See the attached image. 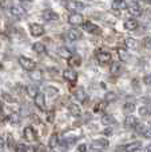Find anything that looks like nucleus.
I'll return each mask as SVG.
<instances>
[{
	"label": "nucleus",
	"mask_w": 151,
	"mask_h": 152,
	"mask_svg": "<svg viewBox=\"0 0 151 152\" xmlns=\"http://www.w3.org/2000/svg\"><path fill=\"white\" fill-rule=\"evenodd\" d=\"M149 127H150V128H151V121H150V126H149Z\"/></svg>",
	"instance_id": "42"
},
{
	"label": "nucleus",
	"mask_w": 151,
	"mask_h": 152,
	"mask_svg": "<svg viewBox=\"0 0 151 152\" xmlns=\"http://www.w3.org/2000/svg\"><path fill=\"white\" fill-rule=\"evenodd\" d=\"M83 28H84V31L90 32V34H100V28H99L96 24L91 23V21H84Z\"/></svg>",
	"instance_id": "11"
},
{
	"label": "nucleus",
	"mask_w": 151,
	"mask_h": 152,
	"mask_svg": "<svg viewBox=\"0 0 151 152\" xmlns=\"http://www.w3.org/2000/svg\"><path fill=\"white\" fill-rule=\"evenodd\" d=\"M118 55H119L120 60H126V59H127V53H126V50H123V48H119V50H118Z\"/></svg>",
	"instance_id": "31"
},
{
	"label": "nucleus",
	"mask_w": 151,
	"mask_h": 152,
	"mask_svg": "<svg viewBox=\"0 0 151 152\" xmlns=\"http://www.w3.org/2000/svg\"><path fill=\"white\" fill-rule=\"evenodd\" d=\"M34 152H45V147L43 144H39L37 147H35Z\"/></svg>",
	"instance_id": "35"
},
{
	"label": "nucleus",
	"mask_w": 151,
	"mask_h": 152,
	"mask_svg": "<svg viewBox=\"0 0 151 152\" xmlns=\"http://www.w3.org/2000/svg\"><path fill=\"white\" fill-rule=\"evenodd\" d=\"M68 23L72 26H80V24H84V18L79 12H72L68 16Z\"/></svg>",
	"instance_id": "4"
},
{
	"label": "nucleus",
	"mask_w": 151,
	"mask_h": 152,
	"mask_svg": "<svg viewBox=\"0 0 151 152\" xmlns=\"http://www.w3.org/2000/svg\"><path fill=\"white\" fill-rule=\"evenodd\" d=\"M7 147L8 148H15V144H13V137H12V135L11 134H8V136H7Z\"/></svg>",
	"instance_id": "30"
},
{
	"label": "nucleus",
	"mask_w": 151,
	"mask_h": 152,
	"mask_svg": "<svg viewBox=\"0 0 151 152\" xmlns=\"http://www.w3.org/2000/svg\"><path fill=\"white\" fill-rule=\"evenodd\" d=\"M24 137H26L28 142H34V140H36L37 135L32 127H26V128H24Z\"/></svg>",
	"instance_id": "12"
},
{
	"label": "nucleus",
	"mask_w": 151,
	"mask_h": 152,
	"mask_svg": "<svg viewBox=\"0 0 151 152\" xmlns=\"http://www.w3.org/2000/svg\"><path fill=\"white\" fill-rule=\"evenodd\" d=\"M28 148L29 147H27V145H24V144H18L16 151H18V152H28Z\"/></svg>",
	"instance_id": "32"
},
{
	"label": "nucleus",
	"mask_w": 151,
	"mask_h": 152,
	"mask_svg": "<svg viewBox=\"0 0 151 152\" xmlns=\"http://www.w3.org/2000/svg\"><path fill=\"white\" fill-rule=\"evenodd\" d=\"M138 112H139V116H143V118L150 116L151 115V107L150 105H142V107H139Z\"/></svg>",
	"instance_id": "19"
},
{
	"label": "nucleus",
	"mask_w": 151,
	"mask_h": 152,
	"mask_svg": "<svg viewBox=\"0 0 151 152\" xmlns=\"http://www.w3.org/2000/svg\"><path fill=\"white\" fill-rule=\"evenodd\" d=\"M119 69H120V64L119 63H112L111 64V69H110V71H111V74H118V72H119Z\"/></svg>",
	"instance_id": "29"
},
{
	"label": "nucleus",
	"mask_w": 151,
	"mask_h": 152,
	"mask_svg": "<svg viewBox=\"0 0 151 152\" xmlns=\"http://www.w3.org/2000/svg\"><path fill=\"white\" fill-rule=\"evenodd\" d=\"M96 60L100 64H107L111 61V53L107 52V51H98L96 52Z\"/></svg>",
	"instance_id": "5"
},
{
	"label": "nucleus",
	"mask_w": 151,
	"mask_h": 152,
	"mask_svg": "<svg viewBox=\"0 0 151 152\" xmlns=\"http://www.w3.org/2000/svg\"><path fill=\"white\" fill-rule=\"evenodd\" d=\"M19 63H20V66L28 72L35 71V68H36V63H35L32 59L27 58V56H20V58H19Z\"/></svg>",
	"instance_id": "2"
},
{
	"label": "nucleus",
	"mask_w": 151,
	"mask_h": 152,
	"mask_svg": "<svg viewBox=\"0 0 151 152\" xmlns=\"http://www.w3.org/2000/svg\"><path fill=\"white\" fill-rule=\"evenodd\" d=\"M102 123L104 124V126H110V124H114L115 120L112 116L110 115H103V118H102Z\"/></svg>",
	"instance_id": "26"
},
{
	"label": "nucleus",
	"mask_w": 151,
	"mask_h": 152,
	"mask_svg": "<svg viewBox=\"0 0 151 152\" xmlns=\"http://www.w3.org/2000/svg\"><path fill=\"white\" fill-rule=\"evenodd\" d=\"M47 116H48L47 120L50 121V123H52V121H54V112H52V111H50V112L47 113Z\"/></svg>",
	"instance_id": "36"
},
{
	"label": "nucleus",
	"mask_w": 151,
	"mask_h": 152,
	"mask_svg": "<svg viewBox=\"0 0 151 152\" xmlns=\"http://www.w3.org/2000/svg\"><path fill=\"white\" fill-rule=\"evenodd\" d=\"M78 99H80V100H83V99H84V94H83V91L78 92Z\"/></svg>",
	"instance_id": "39"
},
{
	"label": "nucleus",
	"mask_w": 151,
	"mask_h": 152,
	"mask_svg": "<svg viewBox=\"0 0 151 152\" xmlns=\"http://www.w3.org/2000/svg\"><path fill=\"white\" fill-rule=\"evenodd\" d=\"M139 26L138 20L136 19H127V20L125 21V28L127 29V31H134V29H136Z\"/></svg>",
	"instance_id": "14"
},
{
	"label": "nucleus",
	"mask_w": 151,
	"mask_h": 152,
	"mask_svg": "<svg viewBox=\"0 0 151 152\" xmlns=\"http://www.w3.org/2000/svg\"><path fill=\"white\" fill-rule=\"evenodd\" d=\"M79 152H88V150H87V145H86V144L79 145Z\"/></svg>",
	"instance_id": "38"
},
{
	"label": "nucleus",
	"mask_w": 151,
	"mask_h": 152,
	"mask_svg": "<svg viewBox=\"0 0 151 152\" xmlns=\"http://www.w3.org/2000/svg\"><path fill=\"white\" fill-rule=\"evenodd\" d=\"M63 77L70 83H76L78 80V74L72 68H67L63 71Z\"/></svg>",
	"instance_id": "8"
},
{
	"label": "nucleus",
	"mask_w": 151,
	"mask_h": 152,
	"mask_svg": "<svg viewBox=\"0 0 151 152\" xmlns=\"http://www.w3.org/2000/svg\"><path fill=\"white\" fill-rule=\"evenodd\" d=\"M128 7V3L126 1H112V8L114 10H126Z\"/></svg>",
	"instance_id": "23"
},
{
	"label": "nucleus",
	"mask_w": 151,
	"mask_h": 152,
	"mask_svg": "<svg viewBox=\"0 0 151 152\" xmlns=\"http://www.w3.org/2000/svg\"><path fill=\"white\" fill-rule=\"evenodd\" d=\"M11 12H12V15L16 16V18H21V16L26 15V10L19 7V5H13V7L11 8Z\"/></svg>",
	"instance_id": "15"
},
{
	"label": "nucleus",
	"mask_w": 151,
	"mask_h": 152,
	"mask_svg": "<svg viewBox=\"0 0 151 152\" xmlns=\"http://www.w3.org/2000/svg\"><path fill=\"white\" fill-rule=\"evenodd\" d=\"M42 16H43V19H44L45 21H55V20H58L59 19V15L52 10H45L44 12L42 13Z\"/></svg>",
	"instance_id": "10"
},
{
	"label": "nucleus",
	"mask_w": 151,
	"mask_h": 152,
	"mask_svg": "<svg viewBox=\"0 0 151 152\" xmlns=\"http://www.w3.org/2000/svg\"><path fill=\"white\" fill-rule=\"evenodd\" d=\"M125 45L127 48H135L136 45H138V42H136L135 39H133V37H127V39L125 40Z\"/></svg>",
	"instance_id": "25"
},
{
	"label": "nucleus",
	"mask_w": 151,
	"mask_h": 152,
	"mask_svg": "<svg viewBox=\"0 0 151 152\" xmlns=\"http://www.w3.org/2000/svg\"><path fill=\"white\" fill-rule=\"evenodd\" d=\"M29 77H31L34 81H42L43 80V74L36 69V71L29 72Z\"/></svg>",
	"instance_id": "22"
},
{
	"label": "nucleus",
	"mask_w": 151,
	"mask_h": 152,
	"mask_svg": "<svg viewBox=\"0 0 151 152\" xmlns=\"http://www.w3.org/2000/svg\"><path fill=\"white\" fill-rule=\"evenodd\" d=\"M29 31H31L32 36L39 37L42 35H44V27L39 23H32V24H29Z\"/></svg>",
	"instance_id": "6"
},
{
	"label": "nucleus",
	"mask_w": 151,
	"mask_h": 152,
	"mask_svg": "<svg viewBox=\"0 0 151 152\" xmlns=\"http://www.w3.org/2000/svg\"><path fill=\"white\" fill-rule=\"evenodd\" d=\"M91 147H92L94 150H96V151H103V150H106V148L108 147V140H106V139L94 140V142L91 143Z\"/></svg>",
	"instance_id": "7"
},
{
	"label": "nucleus",
	"mask_w": 151,
	"mask_h": 152,
	"mask_svg": "<svg viewBox=\"0 0 151 152\" xmlns=\"http://www.w3.org/2000/svg\"><path fill=\"white\" fill-rule=\"evenodd\" d=\"M143 45L146 48H151V37H149V36L144 37L143 39Z\"/></svg>",
	"instance_id": "33"
},
{
	"label": "nucleus",
	"mask_w": 151,
	"mask_h": 152,
	"mask_svg": "<svg viewBox=\"0 0 151 152\" xmlns=\"http://www.w3.org/2000/svg\"><path fill=\"white\" fill-rule=\"evenodd\" d=\"M135 110V104H134V103H126L125 104V107H123V111H125V112H133V111Z\"/></svg>",
	"instance_id": "28"
},
{
	"label": "nucleus",
	"mask_w": 151,
	"mask_h": 152,
	"mask_svg": "<svg viewBox=\"0 0 151 152\" xmlns=\"http://www.w3.org/2000/svg\"><path fill=\"white\" fill-rule=\"evenodd\" d=\"M127 11L133 18H139L143 12V8L141 7L139 3H128V7H127Z\"/></svg>",
	"instance_id": "3"
},
{
	"label": "nucleus",
	"mask_w": 151,
	"mask_h": 152,
	"mask_svg": "<svg viewBox=\"0 0 151 152\" xmlns=\"http://www.w3.org/2000/svg\"><path fill=\"white\" fill-rule=\"evenodd\" d=\"M144 152H151V144H150V145H147V148L144 150Z\"/></svg>",
	"instance_id": "40"
},
{
	"label": "nucleus",
	"mask_w": 151,
	"mask_h": 152,
	"mask_svg": "<svg viewBox=\"0 0 151 152\" xmlns=\"http://www.w3.org/2000/svg\"><path fill=\"white\" fill-rule=\"evenodd\" d=\"M143 83L147 84V86H151V75H144L143 76Z\"/></svg>",
	"instance_id": "34"
},
{
	"label": "nucleus",
	"mask_w": 151,
	"mask_h": 152,
	"mask_svg": "<svg viewBox=\"0 0 151 152\" xmlns=\"http://www.w3.org/2000/svg\"><path fill=\"white\" fill-rule=\"evenodd\" d=\"M80 37H82V32L76 28H71V29H68V32H67V39H68L70 42H76V40H79Z\"/></svg>",
	"instance_id": "9"
},
{
	"label": "nucleus",
	"mask_w": 151,
	"mask_h": 152,
	"mask_svg": "<svg viewBox=\"0 0 151 152\" xmlns=\"http://www.w3.org/2000/svg\"><path fill=\"white\" fill-rule=\"evenodd\" d=\"M1 110H3V102L0 100V111H1Z\"/></svg>",
	"instance_id": "41"
},
{
	"label": "nucleus",
	"mask_w": 151,
	"mask_h": 152,
	"mask_svg": "<svg viewBox=\"0 0 151 152\" xmlns=\"http://www.w3.org/2000/svg\"><path fill=\"white\" fill-rule=\"evenodd\" d=\"M68 64L71 67H79L82 64V58L79 55H72L71 58L68 59Z\"/></svg>",
	"instance_id": "16"
},
{
	"label": "nucleus",
	"mask_w": 151,
	"mask_h": 152,
	"mask_svg": "<svg viewBox=\"0 0 151 152\" xmlns=\"http://www.w3.org/2000/svg\"><path fill=\"white\" fill-rule=\"evenodd\" d=\"M27 94H28V96H31L35 99V97L37 96V94H39V91H37L36 86H28L27 87Z\"/></svg>",
	"instance_id": "24"
},
{
	"label": "nucleus",
	"mask_w": 151,
	"mask_h": 152,
	"mask_svg": "<svg viewBox=\"0 0 151 152\" xmlns=\"http://www.w3.org/2000/svg\"><path fill=\"white\" fill-rule=\"evenodd\" d=\"M143 135L146 137H151V128H150V127H147L146 131H143Z\"/></svg>",
	"instance_id": "37"
},
{
	"label": "nucleus",
	"mask_w": 151,
	"mask_h": 152,
	"mask_svg": "<svg viewBox=\"0 0 151 152\" xmlns=\"http://www.w3.org/2000/svg\"><path fill=\"white\" fill-rule=\"evenodd\" d=\"M141 147H142L141 142H131V143H127V144H125V145H119V147L117 148V152H135Z\"/></svg>",
	"instance_id": "1"
},
{
	"label": "nucleus",
	"mask_w": 151,
	"mask_h": 152,
	"mask_svg": "<svg viewBox=\"0 0 151 152\" xmlns=\"http://www.w3.org/2000/svg\"><path fill=\"white\" fill-rule=\"evenodd\" d=\"M58 53H59V56H62V58H64V59H70L72 56L71 51H70L67 47H60L58 50Z\"/></svg>",
	"instance_id": "18"
},
{
	"label": "nucleus",
	"mask_w": 151,
	"mask_h": 152,
	"mask_svg": "<svg viewBox=\"0 0 151 152\" xmlns=\"http://www.w3.org/2000/svg\"><path fill=\"white\" fill-rule=\"evenodd\" d=\"M58 143H59L58 136H56V135H52V136H51V139H50V142H48V147H50V148H55L56 145H58Z\"/></svg>",
	"instance_id": "27"
},
{
	"label": "nucleus",
	"mask_w": 151,
	"mask_h": 152,
	"mask_svg": "<svg viewBox=\"0 0 151 152\" xmlns=\"http://www.w3.org/2000/svg\"><path fill=\"white\" fill-rule=\"evenodd\" d=\"M35 105L40 111H45V96L43 94H37V96L35 97Z\"/></svg>",
	"instance_id": "13"
},
{
	"label": "nucleus",
	"mask_w": 151,
	"mask_h": 152,
	"mask_svg": "<svg viewBox=\"0 0 151 152\" xmlns=\"http://www.w3.org/2000/svg\"><path fill=\"white\" fill-rule=\"evenodd\" d=\"M32 50H34L35 52H37V53H44L45 52V45L43 44V43L37 42V43H35V44L32 45Z\"/></svg>",
	"instance_id": "21"
},
{
	"label": "nucleus",
	"mask_w": 151,
	"mask_h": 152,
	"mask_svg": "<svg viewBox=\"0 0 151 152\" xmlns=\"http://www.w3.org/2000/svg\"><path fill=\"white\" fill-rule=\"evenodd\" d=\"M136 124H138V121H136V119L134 118V116H126V119H125L126 127H128V128H135Z\"/></svg>",
	"instance_id": "17"
},
{
	"label": "nucleus",
	"mask_w": 151,
	"mask_h": 152,
	"mask_svg": "<svg viewBox=\"0 0 151 152\" xmlns=\"http://www.w3.org/2000/svg\"><path fill=\"white\" fill-rule=\"evenodd\" d=\"M68 111H70V113H71L72 116H80V107L79 105H76V104H70L68 105Z\"/></svg>",
	"instance_id": "20"
}]
</instances>
